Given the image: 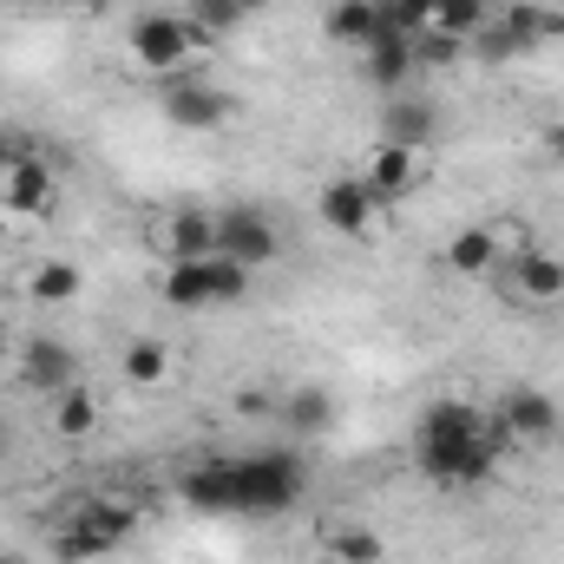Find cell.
<instances>
[{"mask_svg": "<svg viewBox=\"0 0 564 564\" xmlns=\"http://www.w3.org/2000/svg\"><path fill=\"white\" fill-rule=\"evenodd\" d=\"M512 446V433L506 421L492 414H479V408H466V401H433L414 426V466H421L426 479H440V486H479V479H492V466H499V453Z\"/></svg>", "mask_w": 564, "mask_h": 564, "instance_id": "cell-1", "label": "cell"}, {"mask_svg": "<svg viewBox=\"0 0 564 564\" xmlns=\"http://www.w3.org/2000/svg\"><path fill=\"white\" fill-rule=\"evenodd\" d=\"M184 499L204 512H289L302 499V459L295 453H257V459H210L184 473Z\"/></svg>", "mask_w": 564, "mask_h": 564, "instance_id": "cell-2", "label": "cell"}, {"mask_svg": "<svg viewBox=\"0 0 564 564\" xmlns=\"http://www.w3.org/2000/svg\"><path fill=\"white\" fill-rule=\"evenodd\" d=\"M132 525H139V512L132 506H106V499H86L73 519H66V532H59V558L66 564H93V558H106L112 545H126L132 539Z\"/></svg>", "mask_w": 564, "mask_h": 564, "instance_id": "cell-3", "label": "cell"}, {"mask_svg": "<svg viewBox=\"0 0 564 564\" xmlns=\"http://www.w3.org/2000/svg\"><path fill=\"white\" fill-rule=\"evenodd\" d=\"M243 289H250L243 263H230V257H184L164 276V302L171 308H204V302H237Z\"/></svg>", "mask_w": 564, "mask_h": 564, "instance_id": "cell-4", "label": "cell"}, {"mask_svg": "<svg viewBox=\"0 0 564 564\" xmlns=\"http://www.w3.org/2000/svg\"><path fill=\"white\" fill-rule=\"evenodd\" d=\"M132 59H139L144 73H177L191 59V20H177V13L132 20Z\"/></svg>", "mask_w": 564, "mask_h": 564, "instance_id": "cell-5", "label": "cell"}, {"mask_svg": "<svg viewBox=\"0 0 564 564\" xmlns=\"http://www.w3.org/2000/svg\"><path fill=\"white\" fill-rule=\"evenodd\" d=\"M276 250H282V237L263 210H224V217H217V257H230V263H243V270H263Z\"/></svg>", "mask_w": 564, "mask_h": 564, "instance_id": "cell-6", "label": "cell"}, {"mask_svg": "<svg viewBox=\"0 0 564 564\" xmlns=\"http://www.w3.org/2000/svg\"><path fill=\"white\" fill-rule=\"evenodd\" d=\"M164 119L184 126V132H217L230 119V93H217L204 79H171L164 86Z\"/></svg>", "mask_w": 564, "mask_h": 564, "instance_id": "cell-7", "label": "cell"}, {"mask_svg": "<svg viewBox=\"0 0 564 564\" xmlns=\"http://www.w3.org/2000/svg\"><path fill=\"white\" fill-rule=\"evenodd\" d=\"M20 381H26V388H40V394H66V388H79V361H73V348H66V341L33 335V341L20 348Z\"/></svg>", "mask_w": 564, "mask_h": 564, "instance_id": "cell-8", "label": "cell"}, {"mask_svg": "<svg viewBox=\"0 0 564 564\" xmlns=\"http://www.w3.org/2000/svg\"><path fill=\"white\" fill-rule=\"evenodd\" d=\"M322 224L341 230V237H368L375 224V191L361 177H328L322 184Z\"/></svg>", "mask_w": 564, "mask_h": 564, "instance_id": "cell-9", "label": "cell"}, {"mask_svg": "<svg viewBox=\"0 0 564 564\" xmlns=\"http://www.w3.org/2000/svg\"><path fill=\"white\" fill-rule=\"evenodd\" d=\"M0 197H7L13 217H46V204H53V164L40 151L20 158L13 171H0Z\"/></svg>", "mask_w": 564, "mask_h": 564, "instance_id": "cell-10", "label": "cell"}, {"mask_svg": "<svg viewBox=\"0 0 564 564\" xmlns=\"http://www.w3.org/2000/svg\"><path fill=\"white\" fill-rule=\"evenodd\" d=\"M440 139V106L433 99H388L381 106V144H408V151H421V144Z\"/></svg>", "mask_w": 564, "mask_h": 564, "instance_id": "cell-11", "label": "cell"}, {"mask_svg": "<svg viewBox=\"0 0 564 564\" xmlns=\"http://www.w3.org/2000/svg\"><path fill=\"white\" fill-rule=\"evenodd\" d=\"M361 184L375 191V204H381V197H408V191L421 184V151H408V144H381V151L368 158Z\"/></svg>", "mask_w": 564, "mask_h": 564, "instance_id": "cell-12", "label": "cell"}, {"mask_svg": "<svg viewBox=\"0 0 564 564\" xmlns=\"http://www.w3.org/2000/svg\"><path fill=\"white\" fill-rule=\"evenodd\" d=\"M499 421H506L512 440H558V408H552V394H539V388H512L506 408H499Z\"/></svg>", "mask_w": 564, "mask_h": 564, "instance_id": "cell-13", "label": "cell"}, {"mask_svg": "<svg viewBox=\"0 0 564 564\" xmlns=\"http://www.w3.org/2000/svg\"><path fill=\"white\" fill-rule=\"evenodd\" d=\"M328 426H335L328 388H289V394H282V433H289V440H315V433H328Z\"/></svg>", "mask_w": 564, "mask_h": 564, "instance_id": "cell-14", "label": "cell"}, {"mask_svg": "<svg viewBox=\"0 0 564 564\" xmlns=\"http://www.w3.org/2000/svg\"><path fill=\"white\" fill-rule=\"evenodd\" d=\"M408 73H414V40L394 33V26H381V33L368 40V79L388 93V86H401Z\"/></svg>", "mask_w": 564, "mask_h": 564, "instance_id": "cell-15", "label": "cell"}, {"mask_svg": "<svg viewBox=\"0 0 564 564\" xmlns=\"http://www.w3.org/2000/svg\"><path fill=\"white\" fill-rule=\"evenodd\" d=\"M492 263H499V230L492 224H473V230H459L446 243V270L453 276H492Z\"/></svg>", "mask_w": 564, "mask_h": 564, "instance_id": "cell-16", "label": "cell"}, {"mask_svg": "<svg viewBox=\"0 0 564 564\" xmlns=\"http://www.w3.org/2000/svg\"><path fill=\"white\" fill-rule=\"evenodd\" d=\"M164 250H171V263H184V257H217V217L177 210V217L164 224Z\"/></svg>", "mask_w": 564, "mask_h": 564, "instance_id": "cell-17", "label": "cell"}, {"mask_svg": "<svg viewBox=\"0 0 564 564\" xmlns=\"http://www.w3.org/2000/svg\"><path fill=\"white\" fill-rule=\"evenodd\" d=\"M512 289H519L525 302H558L564 295V263L545 257V250H525V257L512 263Z\"/></svg>", "mask_w": 564, "mask_h": 564, "instance_id": "cell-18", "label": "cell"}, {"mask_svg": "<svg viewBox=\"0 0 564 564\" xmlns=\"http://www.w3.org/2000/svg\"><path fill=\"white\" fill-rule=\"evenodd\" d=\"M375 33H381L375 0H335V7H328V40H341V46H368Z\"/></svg>", "mask_w": 564, "mask_h": 564, "instance_id": "cell-19", "label": "cell"}, {"mask_svg": "<svg viewBox=\"0 0 564 564\" xmlns=\"http://www.w3.org/2000/svg\"><path fill=\"white\" fill-rule=\"evenodd\" d=\"M486 0H433V33H446V40H479L486 33Z\"/></svg>", "mask_w": 564, "mask_h": 564, "instance_id": "cell-20", "label": "cell"}, {"mask_svg": "<svg viewBox=\"0 0 564 564\" xmlns=\"http://www.w3.org/2000/svg\"><path fill=\"white\" fill-rule=\"evenodd\" d=\"M328 558L335 564H381L388 545H381V532H368V525H335V532H328Z\"/></svg>", "mask_w": 564, "mask_h": 564, "instance_id": "cell-21", "label": "cell"}, {"mask_svg": "<svg viewBox=\"0 0 564 564\" xmlns=\"http://www.w3.org/2000/svg\"><path fill=\"white\" fill-rule=\"evenodd\" d=\"M53 426H59L66 440H86V433L99 426V401H93L86 388H66V394H53Z\"/></svg>", "mask_w": 564, "mask_h": 564, "instance_id": "cell-22", "label": "cell"}, {"mask_svg": "<svg viewBox=\"0 0 564 564\" xmlns=\"http://www.w3.org/2000/svg\"><path fill=\"white\" fill-rule=\"evenodd\" d=\"M26 289H33V302L59 308V302H73V295H79V270H73V263H40Z\"/></svg>", "mask_w": 564, "mask_h": 564, "instance_id": "cell-23", "label": "cell"}, {"mask_svg": "<svg viewBox=\"0 0 564 564\" xmlns=\"http://www.w3.org/2000/svg\"><path fill=\"white\" fill-rule=\"evenodd\" d=\"M375 13H381V26H394L408 40H421L433 26V0H375Z\"/></svg>", "mask_w": 564, "mask_h": 564, "instance_id": "cell-24", "label": "cell"}, {"mask_svg": "<svg viewBox=\"0 0 564 564\" xmlns=\"http://www.w3.org/2000/svg\"><path fill=\"white\" fill-rule=\"evenodd\" d=\"M164 368H171L164 341H132V348H126V381H132V388H158Z\"/></svg>", "mask_w": 564, "mask_h": 564, "instance_id": "cell-25", "label": "cell"}, {"mask_svg": "<svg viewBox=\"0 0 564 564\" xmlns=\"http://www.w3.org/2000/svg\"><path fill=\"white\" fill-rule=\"evenodd\" d=\"M191 26H204V33H230L237 20H243V7L237 0H191V13H184Z\"/></svg>", "mask_w": 564, "mask_h": 564, "instance_id": "cell-26", "label": "cell"}, {"mask_svg": "<svg viewBox=\"0 0 564 564\" xmlns=\"http://www.w3.org/2000/svg\"><path fill=\"white\" fill-rule=\"evenodd\" d=\"M20 158H33V139H20V132H7V126H0V171H13Z\"/></svg>", "mask_w": 564, "mask_h": 564, "instance_id": "cell-27", "label": "cell"}, {"mask_svg": "<svg viewBox=\"0 0 564 564\" xmlns=\"http://www.w3.org/2000/svg\"><path fill=\"white\" fill-rule=\"evenodd\" d=\"M545 144H552V158H564V126H552V132H545Z\"/></svg>", "mask_w": 564, "mask_h": 564, "instance_id": "cell-28", "label": "cell"}, {"mask_svg": "<svg viewBox=\"0 0 564 564\" xmlns=\"http://www.w3.org/2000/svg\"><path fill=\"white\" fill-rule=\"evenodd\" d=\"M59 7H73V13H99V0H59Z\"/></svg>", "mask_w": 564, "mask_h": 564, "instance_id": "cell-29", "label": "cell"}, {"mask_svg": "<svg viewBox=\"0 0 564 564\" xmlns=\"http://www.w3.org/2000/svg\"><path fill=\"white\" fill-rule=\"evenodd\" d=\"M237 7H243V13H257V7H270V0H237Z\"/></svg>", "mask_w": 564, "mask_h": 564, "instance_id": "cell-30", "label": "cell"}, {"mask_svg": "<svg viewBox=\"0 0 564 564\" xmlns=\"http://www.w3.org/2000/svg\"><path fill=\"white\" fill-rule=\"evenodd\" d=\"M0 564H26V558H20V552H0Z\"/></svg>", "mask_w": 564, "mask_h": 564, "instance_id": "cell-31", "label": "cell"}, {"mask_svg": "<svg viewBox=\"0 0 564 564\" xmlns=\"http://www.w3.org/2000/svg\"><path fill=\"white\" fill-rule=\"evenodd\" d=\"M106 7H112V0H99V13H106Z\"/></svg>", "mask_w": 564, "mask_h": 564, "instance_id": "cell-32", "label": "cell"}]
</instances>
